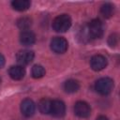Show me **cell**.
Here are the masks:
<instances>
[{
  "mask_svg": "<svg viewBox=\"0 0 120 120\" xmlns=\"http://www.w3.org/2000/svg\"><path fill=\"white\" fill-rule=\"evenodd\" d=\"M52 29L58 33L68 31L71 26V18L68 14H61L54 18L52 21Z\"/></svg>",
  "mask_w": 120,
  "mask_h": 120,
  "instance_id": "6da1fadb",
  "label": "cell"
},
{
  "mask_svg": "<svg viewBox=\"0 0 120 120\" xmlns=\"http://www.w3.org/2000/svg\"><path fill=\"white\" fill-rule=\"evenodd\" d=\"M113 86H114L113 81L108 77H103V78L98 79L95 84V88L97 92L102 96L109 95L112 91Z\"/></svg>",
  "mask_w": 120,
  "mask_h": 120,
  "instance_id": "7a4b0ae2",
  "label": "cell"
},
{
  "mask_svg": "<svg viewBox=\"0 0 120 120\" xmlns=\"http://www.w3.org/2000/svg\"><path fill=\"white\" fill-rule=\"evenodd\" d=\"M86 30L88 32L89 37L93 38H100L103 36L104 32L103 23L99 19H94L88 23Z\"/></svg>",
  "mask_w": 120,
  "mask_h": 120,
  "instance_id": "3957f363",
  "label": "cell"
},
{
  "mask_svg": "<svg viewBox=\"0 0 120 120\" xmlns=\"http://www.w3.org/2000/svg\"><path fill=\"white\" fill-rule=\"evenodd\" d=\"M68 43L62 37H55L51 40V49L55 53H64L68 50Z\"/></svg>",
  "mask_w": 120,
  "mask_h": 120,
  "instance_id": "277c9868",
  "label": "cell"
},
{
  "mask_svg": "<svg viewBox=\"0 0 120 120\" xmlns=\"http://www.w3.org/2000/svg\"><path fill=\"white\" fill-rule=\"evenodd\" d=\"M74 112L81 118H87L91 114V108L87 102L79 100L74 105Z\"/></svg>",
  "mask_w": 120,
  "mask_h": 120,
  "instance_id": "5b68a950",
  "label": "cell"
},
{
  "mask_svg": "<svg viewBox=\"0 0 120 120\" xmlns=\"http://www.w3.org/2000/svg\"><path fill=\"white\" fill-rule=\"evenodd\" d=\"M50 113L54 117H58V118L63 117L66 113V105H65V103L62 100H59V99L52 100V106H51Z\"/></svg>",
  "mask_w": 120,
  "mask_h": 120,
  "instance_id": "8992f818",
  "label": "cell"
},
{
  "mask_svg": "<svg viewBox=\"0 0 120 120\" xmlns=\"http://www.w3.org/2000/svg\"><path fill=\"white\" fill-rule=\"evenodd\" d=\"M107 65H108V62L106 57L101 54H96L90 60V66L92 69L95 71H100L104 69L107 67Z\"/></svg>",
  "mask_w": 120,
  "mask_h": 120,
  "instance_id": "52a82bcc",
  "label": "cell"
},
{
  "mask_svg": "<svg viewBox=\"0 0 120 120\" xmlns=\"http://www.w3.org/2000/svg\"><path fill=\"white\" fill-rule=\"evenodd\" d=\"M34 56H35L34 52L30 50H22L17 52L16 59L17 62L20 64V66H24L30 64L34 59Z\"/></svg>",
  "mask_w": 120,
  "mask_h": 120,
  "instance_id": "ba28073f",
  "label": "cell"
},
{
  "mask_svg": "<svg viewBox=\"0 0 120 120\" xmlns=\"http://www.w3.org/2000/svg\"><path fill=\"white\" fill-rule=\"evenodd\" d=\"M21 112L25 117H31L36 112V104L30 98H25L21 103Z\"/></svg>",
  "mask_w": 120,
  "mask_h": 120,
  "instance_id": "9c48e42d",
  "label": "cell"
},
{
  "mask_svg": "<svg viewBox=\"0 0 120 120\" xmlns=\"http://www.w3.org/2000/svg\"><path fill=\"white\" fill-rule=\"evenodd\" d=\"M20 42L23 46H31L36 42V35L30 30L22 31L20 34Z\"/></svg>",
  "mask_w": 120,
  "mask_h": 120,
  "instance_id": "30bf717a",
  "label": "cell"
},
{
  "mask_svg": "<svg viewBox=\"0 0 120 120\" xmlns=\"http://www.w3.org/2000/svg\"><path fill=\"white\" fill-rule=\"evenodd\" d=\"M8 74L10 76L11 79L15 80V81H19L22 80L24 75H25V69L22 66H13L9 68L8 70Z\"/></svg>",
  "mask_w": 120,
  "mask_h": 120,
  "instance_id": "8fae6325",
  "label": "cell"
},
{
  "mask_svg": "<svg viewBox=\"0 0 120 120\" xmlns=\"http://www.w3.org/2000/svg\"><path fill=\"white\" fill-rule=\"evenodd\" d=\"M80 88V83L78 81L70 79L65 82L64 83V90L67 93H75L79 90Z\"/></svg>",
  "mask_w": 120,
  "mask_h": 120,
  "instance_id": "7c38bea8",
  "label": "cell"
},
{
  "mask_svg": "<svg viewBox=\"0 0 120 120\" xmlns=\"http://www.w3.org/2000/svg\"><path fill=\"white\" fill-rule=\"evenodd\" d=\"M30 1L28 0H14L11 2V6L15 10L24 11L30 8Z\"/></svg>",
  "mask_w": 120,
  "mask_h": 120,
  "instance_id": "4fadbf2b",
  "label": "cell"
},
{
  "mask_svg": "<svg viewBox=\"0 0 120 120\" xmlns=\"http://www.w3.org/2000/svg\"><path fill=\"white\" fill-rule=\"evenodd\" d=\"M51 106H52V100L49 98H42L38 102V110L43 114H48L51 112Z\"/></svg>",
  "mask_w": 120,
  "mask_h": 120,
  "instance_id": "5bb4252c",
  "label": "cell"
},
{
  "mask_svg": "<svg viewBox=\"0 0 120 120\" xmlns=\"http://www.w3.org/2000/svg\"><path fill=\"white\" fill-rule=\"evenodd\" d=\"M100 13L104 18H110L114 13V6L111 3H104L100 7Z\"/></svg>",
  "mask_w": 120,
  "mask_h": 120,
  "instance_id": "9a60e30c",
  "label": "cell"
},
{
  "mask_svg": "<svg viewBox=\"0 0 120 120\" xmlns=\"http://www.w3.org/2000/svg\"><path fill=\"white\" fill-rule=\"evenodd\" d=\"M32 24V20L29 17H21L17 21V26L22 31L28 30Z\"/></svg>",
  "mask_w": 120,
  "mask_h": 120,
  "instance_id": "2e32d148",
  "label": "cell"
},
{
  "mask_svg": "<svg viewBox=\"0 0 120 120\" xmlns=\"http://www.w3.org/2000/svg\"><path fill=\"white\" fill-rule=\"evenodd\" d=\"M31 74H32V77L35 78V79H39L41 77H43L45 75V69L42 66L40 65H35L33 68H32V70H31Z\"/></svg>",
  "mask_w": 120,
  "mask_h": 120,
  "instance_id": "e0dca14e",
  "label": "cell"
},
{
  "mask_svg": "<svg viewBox=\"0 0 120 120\" xmlns=\"http://www.w3.org/2000/svg\"><path fill=\"white\" fill-rule=\"evenodd\" d=\"M108 43L111 47H114L115 45H117L118 43V36L116 34H112L109 37V39H108Z\"/></svg>",
  "mask_w": 120,
  "mask_h": 120,
  "instance_id": "ac0fdd59",
  "label": "cell"
},
{
  "mask_svg": "<svg viewBox=\"0 0 120 120\" xmlns=\"http://www.w3.org/2000/svg\"><path fill=\"white\" fill-rule=\"evenodd\" d=\"M5 62H6V60H5V57H4V55L0 53V68L4 67V65H5Z\"/></svg>",
  "mask_w": 120,
  "mask_h": 120,
  "instance_id": "d6986e66",
  "label": "cell"
},
{
  "mask_svg": "<svg viewBox=\"0 0 120 120\" xmlns=\"http://www.w3.org/2000/svg\"><path fill=\"white\" fill-rule=\"evenodd\" d=\"M96 120H109V119L106 116H104V115H99L98 117H97Z\"/></svg>",
  "mask_w": 120,
  "mask_h": 120,
  "instance_id": "ffe728a7",
  "label": "cell"
}]
</instances>
